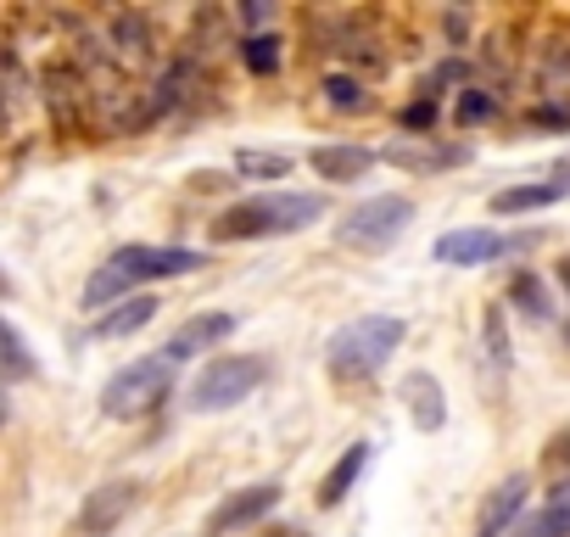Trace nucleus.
Here are the masks:
<instances>
[{
	"label": "nucleus",
	"mask_w": 570,
	"mask_h": 537,
	"mask_svg": "<svg viewBox=\"0 0 570 537\" xmlns=\"http://www.w3.org/2000/svg\"><path fill=\"white\" fill-rule=\"evenodd\" d=\"M381 157L397 163V168H420V174H425V168H459L470 152H464V146H409V140H397V146H386Z\"/></svg>",
	"instance_id": "17"
},
{
	"label": "nucleus",
	"mask_w": 570,
	"mask_h": 537,
	"mask_svg": "<svg viewBox=\"0 0 570 537\" xmlns=\"http://www.w3.org/2000/svg\"><path fill=\"white\" fill-rule=\"evenodd\" d=\"M174 370L179 364H168L163 353H146V359L124 364L101 387V414L107 420H146V414H157L168 403V392H174Z\"/></svg>",
	"instance_id": "4"
},
{
	"label": "nucleus",
	"mask_w": 570,
	"mask_h": 537,
	"mask_svg": "<svg viewBox=\"0 0 570 537\" xmlns=\"http://www.w3.org/2000/svg\"><path fill=\"white\" fill-rule=\"evenodd\" d=\"M559 281H564V286H570V257H564V263H559Z\"/></svg>",
	"instance_id": "33"
},
{
	"label": "nucleus",
	"mask_w": 570,
	"mask_h": 537,
	"mask_svg": "<svg viewBox=\"0 0 570 537\" xmlns=\"http://www.w3.org/2000/svg\"><path fill=\"white\" fill-rule=\"evenodd\" d=\"M240 62L252 74H279V40L274 35H246L240 40Z\"/></svg>",
	"instance_id": "22"
},
{
	"label": "nucleus",
	"mask_w": 570,
	"mask_h": 537,
	"mask_svg": "<svg viewBox=\"0 0 570 537\" xmlns=\"http://www.w3.org/2000/svg\"><path fill=\"white\" fill-rule=\"evenodd\" d=\"M514 537H570V476L548 492V504L537 515H525L514 526Z\"/></svg>",
	"instance_id": "15"
},
{
	"label": "nucleus",
	"mask_w": 570,
	"mask_h": 537,
	"mask_svg": "<svg viewBox=\"0 0 570 537\" xmlns=\"http://www.w3.org/2000/svg\"><path fill=\"white\" fill-rule=\"evenodd\" d=\"M559 196H564V185H553V179L509 185V191H498V196H492V213H537V207H553Z\"/></svg>",
	"instance_id": "18"
},
{
	"label": "nucleus",
	"mask_w": 570,
	"mask_h": 537,
	"mask_svg": "<svg viewBox=\"0 0 570 537\" xmlns=\"http://www.w3.org/2000/svg\"><path fill=\"white\" fill-rule=\"evenodd\" d=\"M481 342H487V364H492V370H509V331H503V309H487Z\"/></svg>",
	"instance_id": "23"
},
{
	"label": "nucleus",
	"mask_w": 570,
	"mask_h": 537,
	"mask_svg": "<svg viewBox=\"0 0 570 537\" xmlns=\"http://www.w3.org/2000/svg\"><path fill=\"white\" fill-rule=\"evenodd\" d=\"M235 174H246V179H285V174H292V157H285V152H240Z\"/></svg>",
	"instance_id": "21"
},
{
	"label": "nucleus",
	"mask_w": 570,
	"mask_h": 537,
	"mask_svg": "<svg viewBox=\"0 0 570 537\" xmlns=\"http://www.w3.org/2000/svg\"><path fill=\"white\" fill-rule=\"evenodd\" d=\"M525 492H531V481H525V476H509V481H498V487L487 492V504H481L475 537H503V531L520 520V509H525Z\"/></svg>",
	"instance_id": "11"
},
{
	"label": "nucleus",
	"mask_w": 570,
	"mask_h": 537,
	"mask_svg": "<svg viewBox=\"0 0 570 537\" xmlns=\"http://www.w3.org/2000/svg\"><path fill=\"white\" fill-rule=\"evenodd\" d=\"M12 420V409H7V398H0V426H7Z\"/></svg>",
	"instance_id": "34"
},
{
	"label": "nucleus",
	"mask_w": 570,
	"mask_h": 537,
	"mask_svg": "<svg viewBox=\"0 0 570 537\" xmlns=\"http://www.w3.org/2000/svg\"><path fill=\"white\" fill-rule=\"evenodd\" d=\"M509 297H514L531 320H548V314H553V309H548V292H542V281H537V275H514Z\"/></svg>",
	"instance_id": "24"
},
{
	"label": "nucleus",
	"mask_w": 570,
	"mask_h": 537,
	"mask_svg": "<svg viewBox=\"0 0 570 537\" xmlns=\"http://www.w3.org/2000/svg\"><path fill=\"white\" fill-rule=\"evenodd\" d=\"M314 218H325V196H314V191H263V196H246L229 213H218L213 235L218 241H263V235L308 230Z\"/></svg>",
	"instance_id": "1"
},
{
	"label": "nucleus",
	"mask_w": 570,
	"mask_h": 537,
	"mask_svg": "<svg viewBox=\"0 0 570 537\" xmlns=\"http://www.w3.org/2000/svg\"><path fill=\"white\" fill-rule=\"evenodd\" d=\"M263 537H308V531H297V526H274V531H263Z\"/></svg>",
	"instance_id": "31"
},
{
	"label": "nucleus",
	"mask_w": 570,
	"mask_h": 537,
	"mask_svg": "<svg viewBox=\"0 0 570 537\" xmlns=\"http://www.w3.org/2000/svg\"><path fill=\"white\" fill-rule=\"evenodd\" d=\"M235 325H240L235 314H196V320H185V325L163 342V359L179 364V359H190V353H207V348H218Z\"/></svg>",
	"instance_id": "10"
},
{
	"label": "nucleus",
	"mask_w": 570,
	"mask_h": 537,
	"mask_svg": "<svg viewBox=\"0 0 570 537\" xmlns=\"http://www.w3.org/2000/svg\"><path fill=\"white\" fill-rule=\"evenodd\" d=\"M135 498H140V481H101L96 492H85L73 515V537H112L118 520L135 509Z\"/></svg>",
	"instance_id": "7"
},
{
	"label": "nucleus",
	"mask_w": 570,
	"mask_h": 537,
	"mask_svg": "<svg viewBox=\"0 0 570 537\" xmlns=\"http://www.w3.org/2000/svg\"><path fill=\"white\" fill-rule=\"evenodd\" d=\"M403 336H409V325L397 314H364L331 336L325 364L336 381H370L375 370H386V359L403 348Z\"/></svg>",
	"instance_id": "3"
},
{
	"label": "nucleus",
	"mask_w": 570,
	"mask_h": 537,
	"mask_svg": "<svg viewBox=\"0 0 570 537\" xmlns=\"http://www.w3.org/2000/svg\"><path fill=\"white\" fill-rule=\"evenodd\" d=\"M548 465H559V470H570V426L548 437Z\"/></svg>",
	"instance_id": "27"
},
{
	"label": "nucleus",
	"mask_w": 570,
	"mask_h": 537,
	"mask_svg": "<svg viewBox=\"0 0 570 537\" xmlns=\"http://www.w3.org/2000/svg\"><path fill=\"white\" fill-rule=\"evenodd\" d=\"M308 168L320 179H331V185H353V179H364L375 168V152L370 146H314L308 152Z\"/></svg>",
	"instance_id": "13"
},
{
	"label": "nucleus",
	"mask_w": 570,
	"mask_h": 537,
	"mask_svg": "<svg viewBox=\"0 0 570 537\" xmlns=\"http://www.w3.org/2000/svg\"><path fill=\"white\" fill-rule=\"evenodd\" d=\"M279 504V481H257V487H240V492H229L213 515H207V537H229V531H240V526H252V520H263L268 509Z\"/></svg>",
	"instance_id": "9"
},
{
	"label": "nucleus",
	"mask_w": 570,
	"mask_h": 537,
	"mask_svg": "<svg viewBox=\"0 0 570 537\" xmlns=\"http://www.w3.org/2000/svg\"><path fill=\"white\" fill-rule=\"evenodd\" d=\"M157 320V297H124L118 309H107L96 325H90V342H118V336H129V331H146Z\"/></svg>",
	"instance_id": "14"
},
{
	"label": "nucleus",
	"mask_w": 570,
	"mask_h": 537,
	"mask_svg": "<svg viewBox=\"0 0 570 537\" xmlns=\"http://www.w3.org/2000/svg\"><path fill=\"white\" fill-rule=\"evenodd\" d=\"M263 375H268V364H263L257 353H224V359H213V364L196 375V387H190V409H196V414L235 409L246 392L263 387Z\"/></svg>",
	"instance_id": "5"
},
{
	"label": "nucleus",
	"mask_w": 570,
	"mask_h": 537,
	"mask_svg": "<svg viewBox=\"0 0 570 537\" xmlns=\"http://www.w3.org/2000/svg\"><path fill=\"white\" fill-rule=\"evenodd\" d=\"M564 342H570V325H564Z\"/></svg>",
	"instance_id": "35"
},
{
	"label": "nucleus",
	"mask_w": 570,
	"mask_h": 537,
	"mask_svg": "<svg viewBox=\"0 0 570 537\" xmlns=\"http://www.w3.org/2000/svg\"><path fill=\"white\" fill-rule=\"evenodd\" d=\"M112 51L129 57V62H146L151 57V29H146L140 12H118L112 18Z\"/></svg>",
	"instance_id": "20"
},
{
	"label": "nucleus",
	"mask_w": 570,
	"mask_h": 537,
	"mask_svg": "<svg viewBox=\"0 0 570 537\" xmlns=\"http://www.w3.org/2000/svg\"><path fill=\"white\" fill-rule=\"evenodd\" d=\"M364 465H370V442H353V448L331 465V476L320 481V504H325V509H336V504L353 492V481L364 476Z\"/></svg>",
	"instance_id": "16"
},
{
	"label": "nucleus",
	"mask_w": 570,
	"mask_h": 537,
	"mask_svg": "<svg viewBox=\"0 0 570 537\" xmlns=\"http://www.w3.org/2000/svg\"><path fill=\"white\" fill-rule=\"evenodd\" d=\"M0 297H12V281H7V268H0Z\"/></svg>",
	"instance_id": "32"
},
{
	"label": "nucleus",
	"mask_w": 570,
	"mask_h": 537,
	"mask_svg": "<svg viewBox=\"0 0 570 537\" xmlns=\"http://www.w3.org/2000/svg\"><path fill=\"white\" fill-rule=\"evenodd\" d=\"M409 218H414V202L409 196H370V202H358L347 213L342 241L347 246H364V252H381V246H392L409 230Z\"/></svg>",
	"instance_id": "6"
},
{
	"label": "nucleus",
	"mask_w": 570,
	"mask_h": 537,
	"mask_svg": "<svg viewBox=\"0 0 570 537\" xmlns=\"http://www.w3.org/2000/svg\"><path fill=\"white\" fill-rule=\"evenodd\" d=\"M240 18L257 29V23H268V18H274V7H268V0H263V7H240Z\"/></svg>",
	"instance_id": "29"
},
{
	"label": "nucleus",
	"mask_w": 570,
	"mask_h": 537,
	"mask_svg": "<svg viewBox=\"0 0 570 537\" xmlns=\"http://www.w3.org/2000/svg\"><path fill=\"white\" fill-rule=\"evenodd\" d=\"M492 113H498V101H492L487 90H464V96H459V107H453V118H459V124H481V118H492Z\"/></svg>",
	"instance_id": "26"
},
{
	"label": "nucleus",
	"mask_w": 570,
	"mask_h": 537,
	"mask_svg": "<svg viewBox=\"0 0 570 537\" xmlns=\"http://www.w3.org/2000/svg\"><path fill=\"white\" fill-rule=\"evenodd\" d=\"M35 353H29V342L0 320V381H35Z\"/></svg>",
	"instance_id": "19"
},
{
	"label": "nucleus",
	"mask_w": 570,
	"mask_h": 537,
	"mask_svg": "<svg viewBox=\"0 0 570 537\" xmlns=\"http://www.w3.org/2000/svg\"><path fill=\"white\" fill-rule=\"evenodd\" d=\"M514 246H531V235H498V230H448L436 235V263H453V268H475V263H492Z\"/></svg>",
	"instance_id": "8"
},
{
	"label": "nucleus",
	"mask_w": 570,
	"mask_h": 537,
	"mask_svg": "<svg viewBox=\"0 0 570 537\" xmlns=\"http://www.w3.org/2000/svg\"><path fill=\"white\" fill-rule=\"evenodd\" d=\"M431 118H436V107H431V101H414V107L403 113V124H409V129H431Z\"/></svg>",
	"instance_id": "28"
},
{
	"label": "nucleus",
	"mask_w": 570,
	"mask_h": 537,
	"mask_svg": "<svg viewBox=\"0 0 570 537\" xmlns=\"http://www.w3.org/2000/svg\"><path fill=\"white\" fill-rule=\"evenodd\" d=\"M403 403H409L420 431H442L448 426V398H442V381L431 370H409L403 375Z\"/></svg>",
	"instance_id": "12"
},
{
	"label": "nucleus",
	"mask_w": 570,
	"mask_h": 537,
	"mask_svg": "<svg viewBox=\"0 0 570 537\" xmlns=\"http://www.w3.org/2000/svg\"><path fill=\"white\" fill-rule=\"evenodd\" d=\"M553 185H564V191H570V157H559V163H553Z\"/></svg>",
	"instance_id": "30"
},
{
	"label": "nucleus",
	"mask_w": 570,
	"mask_h": 537,
	"mask_svg": "<svg viewBox=\"0 0 570 537\" xmlns=\"http://www.w3.org/2000/svg\"><path fill=\"white\" fill-rule=\"evenodd\" d=\"M325 96H331V107H342V113H347V107H364V85L347 79V74H331V79H325Z\"/></svg>",
	"instance_id": "25"
},
{
	"label": "nucleus",
	"mask_w": 570,
	"mask_h": 537,
	"mask_svg": "<svg viewBox=\"0 0 570 537\" xmlns=\"http://www.w3.org/2000/svg\"><path fill=\"white\" fill-rule=\"evenodd\" d=\"M190 268H202V252H190V246H140V241L118 246L101 263V275L85 286V309H96V303H107V297H118L140 281H168V275H190Z\"/></svg>",
	"instance_id": "2"
}]
</instances>
